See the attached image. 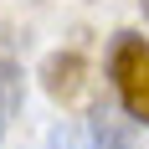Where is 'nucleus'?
Segmentation results:
<instances>
[{
  "mask_svg": "<svg viewBox=\"0 0 149 149\" xmlns=\"http://www.w3.org/2000/svg\"><path fill=\"white\" fill-rule=\"evenodd\" d=\"M108 82L118 93L123 113L149 129V41L139 31H118L113 46H108Z\"/></svg>",
  "mask_w": 149,
  "mask_h": 149,
  "instance_id": "1",
  "label": "nucleus"
},
{
  "mask_svg": "<svg viewBox=\"0 0 149 149\" xmlns=\"http://www.w3.org/2000/svg\"><path fill=\"white\" fill-rule=\"evenodd\" d=\"M52 149H149V144L118 118H93V123H57Z\"/></svg>",
  "mask_w": 149,
  "mask_h": 149,
  "instance_id": "2",
  "label": "nucleus"
},
{
  "mask_svg": "<svg viewBox=\"0 0 149 149\" xmlns=\"http://www.w3.org/2000/svg\"><path fill=\"white\" fill-rule=\"evenodd\" d=\"M15 108H21V67L0 57V139H5V123L15 118Z\"/></svg>",
  "mask_w": 149,
  "mask_h": 149,
  "instance_id": "3",
  "label": "nucleus"
},
{
  "mask_svg": "<svg viewBox=\"0 0 149 149\" xmlns=\"http://www.w3.org/2000/svg\"><path fill=\"white\" fill-rule=\"evenodd\" d=\"M139 5H144V15H149V0H139Z\"/></svg>",
  "mask_w": 149,
  "mask_h": 149,
  "instance_id": "4",
  "label": "nucleus"
}]
</instances>
